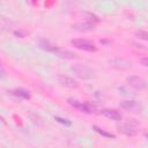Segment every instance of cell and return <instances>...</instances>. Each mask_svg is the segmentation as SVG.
<instances>
[{"label":"cell","mask_w":148,"mask_h":148,"mask_svg":"<svg viewBox=\"0 0 148 148\" xmlns=\"http://www.w3.org/2000/svg\"><path fill=\"white\" fill-rule=\"evenodd\" d=\"M71 71L74 73V75L76 77H79L81 80H90L96 76L95 71L83 64H75V65L71 66Z\"/></svg>","instance_id":"1"},{"label":"cell","mask_w":148,"mask_h":148,"mask_svg":"<svg viewBox=\"0 0 148 148\" xmlns=\"http://www.w3.org/2000/svg\"><path fill=\"white\" fill-rule=\"evenodd\" d=\"M136 126H138V123H134V121H128V123H123V121L119 123L118 121L117 125H116L117 130L126 136L136 135L138 134V127Z\"/></svg>","instance_id":"2"},{"label":"cell","mask_w":148,"mask_h":148,"mask_svg":"<svg viewBox=\"0 0 148 148\" xmlns=\"http://www.w3.org/2000/svg\"><path fill=\"white\" fill-rule=\"evenodd\" d=\"M71 44H72V46H74L77 50H81V51H86V52H96L97 51V46L88 39H82V38L72 39Z\"/></svg>","instance_id":"3"},{"label":"cell","mask_w":148,"mask_h":148,"mask_svg":"<svg viewBox=\"0 0 148 148\" xmlns=\"http://www.w3.org/2000/svg\"><path fill=\"white\" fill-rule=\"evenodd\" d=\"M126 82L128 86H131L132 88L136 89V90H143V89H147L148 87V83L145 79L140 77V76H136V75H130L126 77Z\"/></svg>","instance_id":"4"},{"label":"cell","mask_w":148,"mask_h":148,"mask_svg":"<svg viewBox=\"0 0 148 148\" xmlns=\"http://www.w3.org/2000/svg\"><path fill=\"white\" fill-rule=\"evenodd\" d=\"M109 64L112 68L117 69V71H126L128 68L132 67V62L128 59L125 58H112L109 59Z\"/></svg>","instance_id":"5"},{"label":"cell","mask_w":148,"mask_h":148,"mask_svg":"<svg viewBox=\"0 0 148 148\" xmlns=\"http://www.w3.org/2000/svg\"><path fill=\"white\" fill-rule=\"evenodd\" d=\"M67 103L71 106L80 110L81 112H84V113H92L94 112V106H91L89 103H82V102H80V101H77L73 97H69L67 99Z\"/></svg>","instance_id":"6"},{"label":"cell","mask_w":148,"mask_h":148,"mask_svg":"<svg viewBox=\"0 0 148 148\" xmlns=\"http://www.w3.org/2000/svg\"><path fill=\"white\" fill-rule=\"evenodd\" d=\"M119 106L128 112H140L141 105L134 99H124L119 103Z\"/></svg>","instance_id":"7"},{"label":"cell","mask_w":148,"mask_h":148,"mask_svg":"<svg viewBox=\"0 0 148 148\" xmlns=\"http://www.w3.org/2000/svg\"><path fill=\"white\" fill-rule=\"evenodd\" d=\"M58 82L62 86V87H66V88H71V89H76L80 87V83L74 80L73 77L71 76H67V75H59L58 76Z\"/></svg>","instance_id":"8"},{"label":"cell","mask_w":148,"mask_h":148,"mask_svg":"<svg viewBox=\"0 0 148 148\" xmlns=\"http://www.w3.org/2000/svg\"><path fill=\"white\" fill-rule=\"evenodd\" d=\"M72 28L79 32H89L95 30V24L91 22H76L72 24Z\"/></svg>","instance_id":"9"},{"label":"cell","mask_w":148,"mask_h":148,"mask_svg":"<svg viewBox=\"0 0 148 148\" xmlns=\"http://www.w3.org/2000/svg\"><path fill=\"white\" fill-rule=\"evenodd\" d=\"M99 113H101L102 116H104V117L111 119V120L120 121V120L123 119V114H121L119 111L114 110V109H103V110H101Z\"/></svg>","instance_id":"10"},{"label":"cell","mask_w":148,"mask_h":148,"mask_svg":"<svg viewBox=\"0 0 148 148\" xmlns=\"http://www.w3.org/2000/svg\"><path fill=\"white\" fill-rule=\"evenodd\" d=\"M56 54H57L58 57H60V58H64V59H71V60L77 59V54L74 53V52H72V51H68V50L59 49Z\"/></svg>","instance_id":"11"},{"label":"cell","mask_w":148,"mask_h":148,"mask_svg":"<svg viewBox=\"0 0 148 148\" xmlns=\"http://www.w3.org/2000/svg\"><path fill=\"white\" fill-rule=\"evenodd\" d=\"M10 92H12L13 95H15L16 97H18V98H23V99H30V98H31L30 92H29L28 90L23 89V88H16V89L12 90Z\"/></svg>","instance_id":"12"},{"label":"cell","mask_w":148,"mask_h":148,"mask_svg":"<svg viewBox=\"0 0 148 148\" xmlns=\"http://www.w3.org/2000/svg\"><path fill=\"white\" fill-rule=\"evenodd\" d=\"M39 47L43 49V50H45V51H47V52H53V53H57L58 50H59L58 46L52 45L51 43H49V42H46V40L40 42V43H39Z\"/></svg>","instance_id":"13"},{"label":"cell","mask_w":148,"mask_h":148,"mask_svg":"<svg viewBox=\"0 0 148 148\" xmlns=\"http://www.w3.org/2000/svg\"><path fill=\"white\" fill-rule=\"evenodd\" d=\"M92 128H94L95 132H97L99 135H102V136H104V138H108V139H116V135H114L113 133L108 132V131L103 130L102 127H99V126H97V125H94Z\"/></svg>","instance_id":"14"},{"label":"cell","mask_w":148,"mask_h":148,"mask_svg":"<svg viewBox=\"0 0 148 148\" xmlns=\"http://www.w3.org/2000/svg\"><path fill=\"white\" fill-rule=\"evenodd\" d=\"M83 16L87 18V21H88V22H91V23H94V24H96V23H99V22H101V18H99L97 15L92 14V13H83Z\"/></svg>","instance_id":"15"},{"label":"cell","mask_w":148,"mask_h":148,"mask_svg":"<svg viewBox=\"0 0 148 148\" xmlns=\"http://www.w3.org/2000/svg\"><path fill=\"white\" fill-rule=\"evenodd\" d=\"M54 120L58 121V123H60V124H62V125H65V126H72V121H71L69 119H67V118H62V117H59V116H54Z\"/></svg>","instance_id":"16"},{"label":"cell","mask_w":148,"mask_h":148,"mask_svg":"<svg viewBox=\"0 0 148 148\" xmlns=\"http://www.w3.org/2000/svg\"><path fill=\"white\" fill-rule=\"evenodd\" d=\"M135 36L139 37L140 39H143V40L148 42V32L147 31H138V32H135Z\"/></svg>","instance_id":"17"},{"label":"cell","mask_w":148,"mask_h":148,"mask_svg":"<svg viewBox=\"0 0 148 148\" xmlns=\"http://www.w3.org/2000/svg\"><path fill=\"white\" fill-rule=\"evenodd\" d=\"M118 90H119V91H120V94H121V95H124V96H133V95H134L131 90H127L125 87H119V88H118Z\"/></svg>","instance_id":"18"},{"label":"cell","mask_w":148,"mask_h":148,"mask_svg":"<svg viewBox=\"0 0 148 148\" xmlns=\"http://www.w3.org/2000/svg\"><path fill=\"white\" fill-rule=\"evenodd\" d=\"M139 61H140V64H141L143 67H148V57H143V58H141Z\"/></svg>","instance_id":"19"},{"label":"cell","mask_w":148,"mask_h":148,"mask_svg":"<svg viewBox=\"0 0 148 148\" xmlns=\"http://www.w3.org/2000/svg\"><path fill=\"white\" fill-rule=\"evenodd\" d=\"M14 35H15V36H17V37H20V38H23V37H24V34H23V32H21V31H17V30H16V31H14Z\"/></svg>","instance_id":"20"},{"label":"cell","mask_w":148,"mask_h":148,"mask_svg":"<svg viewBox=\"0 0 148 148\" xmlns=\"http://www.w3.org/2000/svg\"><path fill=\"white\" fill-rule=\"evenodd\" d=\"M99 43H101V44H106V45H110V44H111V42H108V40H105V39H99Z\"/></svg>","instance_id":"21"},{"label":"cell","mask_w":148,"mask_h":148,"mask_svg":"<svg viewBox=\"0 0 148 148\" xmlns=\"http://www.w3.org/2000/svg\"><path fill=\"white\" fill-rule=\"evenodd\" d=\"M145 136H146V138L148 139V133H145Z\"/></svg>","instance_id":"22"}]
</instances>
